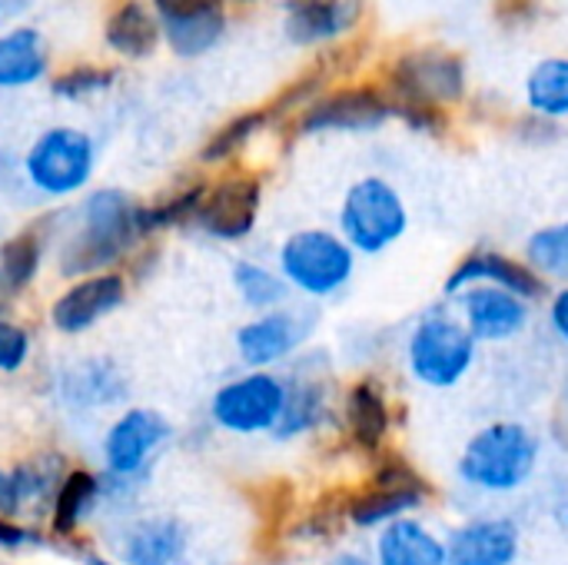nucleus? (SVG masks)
<instances>
[{"label": "nucleus", "mask_w": 568, "mask_h": 565, "mask_svg": "<svg viewBox=\"0 0 568 565\" xmlns=\"http://www.w3.org/2000/svg\"><path fill=\"white\" fill-rule=\"evenodd\" d=\"M43 539L37 536V533H30V529H23V526H13L10 519H3L0 516V546L3 549H30V546H40Z\"/></svg>", "instance_id": "nucleus-37"}, {"label": "nucleus", "mask_w": 568, "mask_h": 565, "mask_svg": "<svg viewBox=\"0 0 568 565\" xmlns=\"http://www.w3.org/2000/svg\"><path fill=\"white\" fill-rule=\"evenodd\" d=\"M459 306L476 343H506L529 326V303L499 286H469L459 293Z\"/></svg>", "instance_id": "nucleus-15"}, {"label": "nucleus", "mask_w": 568, "mask_h": 565, "mask_svg": "<svg viewBox=\"0 0 568 565\" xmlns=\"http://www.w3.org/2000/svg\"><path fill=\"white\" fill-rule=\"evenodd\" d=\"M97 493H100V483L87 470H73L60 480V486L53 493V533L60 539H73L80 519L97 503Z\"/></svg>", "instance_id": "nucleus-28"}, {"label": "nucleus", "mask_w": 568, "mask_h": 565, "mask_svg": "<svg viewBox=\"0 0 568 565\" xmlns=\"http://www.w3.org/2000/svg\"><path fill=\"white\" fill-rule=\"evenodd\" d=\"M23 7H27V0H0V30L13 27V17H20Z\"/></svg>", "instance_id": "nucleus-40"}, {"label": "nucleus", "mask_w": 568, "mask_h": 565, "mask_svg": "<svg viewBox=\"0 0 568 565\" xmlns=\"http://www.w3.org/2000/svg\"><path fill=\"white\" fill-rule=\"evenodd\" d=\"M526 263L542 280H568V220L542 226L526 240Z\"/></svg>", "instance_id": "nucleus-30"}, {"label": "nucleus", "mask_w": 568, "mask_h": 565, "mask_svg": "<svg viewBox=\"0 0 568 565\" xmlns=\"http://www.w3.org/2000/svg\"><path fill=\"white\" fill-rule=\"evenodd\" d=\"M469 286H499L526 303H536L549 293V280H542L526 260L506 256L499 250H473L453 266L446 276V296H459Z\"/></svg>", "instance_id": "nucleus-13"}, {"label": "nucleus", "mask_w": 568, "mask_h": 565, "mask_svg": "<svg viewBox=\"0 0 568 565\" xmlns=\"http://www.w3.org/2000/svg\"><path fill=\"white\" fill-rule=\"evenodd\" d=\"M429 496H433V486L419 476L416 466H409L396 453H383L369 483L346 500V519L359 529L389 526L423 509Z\"/></svg>", "instance_id": "nucleus-6"}, {"label": "nucleus", "mask_w": 568, "mask_h": 565, "mask_svg": "<svg viewBox=\"0 0 568 565\" xmlns=\"http://www.w3.org/2000/svg\"><path fill=\"white\" fill-rule=\"evenodd\" d=\"M100 33H103V47L126 63L150 60L163 43L160 23L146 0H113Z\"/></svg>", "instance_id": "nucleus-17"}, {"label": "nucleus", "mask_w": 568, "mask_h": 565, "mask_svg": "<svg viewBox=\"0 0 568 565\" xmlns=\"http://www.w3.org/2000/svg\"><path fill=\"white\" fill-rule=\"evenodd\" d=\"M40 266L37 233H17L0 243V293H20Z\"/></svg>", "instance_id": "nucleus-31"}, {"label": "nucleus", "mask_w": 568, "mask_h": 565, "mask_svg": "<svg viewBox=\"0 0 568 565\" xmlns=\"http://www.w3.org/2000/svg\"><path fill=\"white\" fill-rule=\"evenodd\" d=\"M80 556L87 559V565H110V563H103V559H97V556H90V553H83V549H80Z\"/></svg>", "instance_id": "nucleus-42"}, {"label": "nucleus", "mask_w": 568, "mask_h": 565, "mask_svg": "<svg viewBox=\"0 0 568 565\" xmlns=\"http://www.w3.org/2000/svg\"><path fill=\"white\" fill-rule=\"evenodd\" d=\"M17 490H20V506L23 503H40L43 496H53L57 483V460H37V463H23L13 470Z\"/></svg>", "instance_id": "nucleus-35"}, {"label": "nucleus", "mask_w": 568, "mask_h": 565, "mask_svg": "<svg viewBox=\"0 0 568 565\" xmlns=\"http://www.w3.org/2000/svg\"><path fill=\"white\" fill-rule=\"evenodd\" d=\"M280 270L286 283H293L306 296H333L349 283L356 270V253L343 236L329 230H300L283 243Z\"/></svg>", "instance_id": "nucleus-8"}, {"label": "nucleus", "mask_w": 568, "mask_h": 565, "mask_svg": "<svg viewBox=\"0 0 568 565\" xmlns=\"http://www.w3.org/2000/svg\"><path fill=\"white\" fill-rule=\"evenodd\" d=\"M67 393H70L73 403L100 406V403H110V400L123 396V386L106 366H80L67 383Z\"/></svg>", "instance_id": "nucleus-34"}, {"label": "nucleus", "mask_w": 568, "mask_h": 565, "mask_svg": "<svg viewBox=\"0 0 568 565\" xmlns=\"http://www.w3.org/2000/svg\"><path fill=\"white\" fill-rule=\"evenodd\" d=\"M526 103L539 120L568 117V57L539 60L526 77Z\"/></svg>", "instance_id": "nucleus-26"}, {"label": "nucleus", "mask_w": 568, "mask_h": 565, "mask_svg": "<svg viewBox=\"0 0 568 565\" xmlns=\"http://www.w3.org/2000/svg\"><path fill=\"white\" fill-rule=\"evenodd\" d=\"M260 203H263V180L256 173L236 170L206 183V193L193 220L210 236L233 243V240H243L256 226Z\"/></svg>", "instance_id": "nucleus-11"}, {"label": "nucleus", "mask_w": 568, "mask_h": 565, "mask_svg": "<svg viewBox=\"0 0 568 565\" xmlns=\"http://www.w3.org/2000/svg\"><path fill=\"white\" fill-rule=\"evenodd\" d=\"M123 303V280L116 273H97L70 286L50 310V323L60 333H87L97 326L106 313H113Z\"/></svg>", "instance_id": "nucleus-18"}, {"label": "nucleus", "mask_w": 568, "mask_h": 565, "mask_svg": "<svg viewBox=\"0 0 568 565\" xmlns=\"http://www.w3.org/2000/svg\"><path fill=\"white\" fill-rule=\"evenodd\" d=\"M326 565H373L366 556H359V553H343V556H333Z\"/></svg>", "instance_id": "nucleus-41"}, {"label": "nucleus", "mask_w": 568, "mask_h": 565, "mask_svg": "<svg viewBox=\"0 0 568 565\" xmlns=\"http://www.w3.org/2000/svg\"><path fill=\"white\" fill-rule=\"evenodd\" d=\"M80 230L63 246L60 266L67 276L93 273L113 266L126 250H133L146 230H143V206L123 193V190H93L83 200L80 210Z\"/></svg>", "instance_id": "nucleus-1"}, {"label": "nucleus", "mask_w": 568, "mask_h": 565, "mask_svg": "<svg viewBox=\"0 0 568 565\" xmlns=\"http://www.w3.org/2000/svg\"><path fill=\"white\" fill-rule=\"evenodd\" d=\"M339 236L353 253L376 256L399 243L409 230V210L399 190L383 176L356 180L339 206Z\"/></svg>", "instance_id": "nucleus-5"}, {"label": "nucleus", "mask_w": 568, "mask_h": 565, "mask_svg": "<svg viewBox=\"0 0 568 565\" xmlns=\"http://www.w3.org/2000/svg\"><path fill=\"white\" fill-rule=\"evenodd\" d=\"M13 513H20V490H17L13 473L0 470V516L7 519Z\"/></svg>", "instance_id": "nucleus-38"}, {"label": "nucleus", "mask_w": 568, "mask_h": 565, "mask_svg": "<svg viewBox=\"0 0 568 565\" xmlns=\"http://www.w3.org/2000/svg\"><path fill=\"white\" fill-rule=\"evenodd\" d=\"M53 53L43 30L30 23H13L0 30V90H23L47 80L53 70Z\"/></svg>", "instance_id": "nucleus-19"}, {"label": "nucleus", "mask_w": 568, "mask_h": 565, "mask_svg": "<svg viewBox=\"0 0 568 565\" xmlns=\"http://www.w3.org/2000/svg\"><path fill=\"white\" fill-rule=\"evenodd\" d=\"M519 546V526L513 519H473L446 539V565H513Z\"/></svg>", "instance_id": "nucleus-16"}, {"label": "nucleus", "mask_w": 568, "mask_h": 565, "mask_svg": "<svg viewBox=\"0 0 568 565\" xmlns=\"http://www.w3.org/2000/svg\"><path fill=\"white\" fill-rule=\"evenodd\" d=\"M393 120V103L379 83H343L323 90L290 123L296 137L313 133H363Z\"/></svg>", "instance_id": "nucleus-9"}, {"label": "nucleus", "mask_w": 568, "mask_h": 565, "mask_svg": "<svg viewBox=\"0 0 568 565\" xmlns=\"http://www.w3.org/2000/svg\"><path fill=\"white\" fill-rule=\"evenodd\" d=\"M476 356H479V343L469 336L463 320L449 316L446 310L426 313L406 343V363L413 380L433 390L459 386L476 366Z\"/></svg>", "instance_id": "nucleus-4"}, {"label": "nucleus", "mask_w": 568, "mask_h": 565, "mask_svg": "<svg viewBox=\"0 0 568 565\" xmlns=\"http://www.w3.org/2000/svg\"><path fill=\"white\" fill-rule=\"evenodd\" d=\"M566 519H568V513H566Z\"/></svg>", "instance_id": "nucleus-44"}, {"label": "nucleus", "mask_w": 568, "mask_h": 565, "mask_svg": "<svg viewBox=\"0 0 568 565\" xmlns=\"http://www.w3.org/2000/svg\"><path fill=\"white\" fill-rule=\"evenodd\" d=\"M93 167H97V143L80 127L43 130L23 157V173L30 186L47 196L80 193L90 183Z\"/></svg>", "instance_id": "nucleus-7"}, {"label": "nucleus", "mask_w": 568, "mask_h": 565, "mask_svg": "<svg viewBox=\"0 0 568 565\" xmlns=\"http://www.w3.org/2000/svg\"><path fill=\"white\" fill-rule=\"evenodd\" d=\"M323 416H326V390L313 380L293 383L286 386V403L276 423V436L293 440L300 433H310L323 423Z\"/></svg>", "instance_id": "nucleus-29"}, {"label": "nucleus", "mask_w": 568, "mask_h": 565, "mask_svg": "<svg viewBox=\"0 0 568 565\" xmlns=\"http://www.w3.org/2000/svg\"><path fill=\"white\" fill-rule=\"evenodd\" d=\"M539 466V440L523 423H489L479 430L463 456H459V480L479 493H516L523 490Z\"/></svg>", "instance_id": "nucleus-2"}, {"label": "nucleus", "mask_w": 568, "mask_h": 565, "mask_svg": "<svg viewBox=\"0 0 568 565\" xmlns=\"http://www.w3.org/2000/svg\"><path fill=\"white\" fill-rule=\"evenodd\" d=\"M120 83V67L100 60H73L50 73V93L67 103H83L110 93Z\"/></svg>", "instance_id": "nucleus-25"}, {"label": "nucleus", "mask_w": 568, "mask_h": 565, "mask_svg": "<svg viewBox=\"0 0 568 565\" xmlns=\"http://www.w3.org/2000/svg\"><path fill=\"white\" fill-rule=\"evenodd\" d=\"M27 350H30L27 333L20 326H13V323H3L0 320V373L20 370L23 360H27Z\"/></svg>", "instance_id": "nucleus-36"}, {"label": "nucleus", "mask_w": 568, "mask_h": 565, "mask_svg": "<svg viewBox=\"0 0 568 565\" xmlns=\"http://www.w3.org/2000/svg\"><path fill=\"white\" fill-rule=\"evenodd\" d=\"M310 333V323L300 313H266L263 320L246 323L236 333L240 356L250 366H270L290 356Z\"/></svg>", "instance_id": "nucleus-21"}, {"label": "nucleus", "mask_w": 568, "mask_h": 565, "mask_svg": "<svg viewBox=\"0 0 568 565\" xmlns=\"http://www.w3.org/2000/svg\"><path fill=\"white\" fill-rule=\"evenodd\" d=\"M549 323H552V330L568 343V286H562L552 296V303H549Z\"/></svg>", "instance_id": "nucleus-39"}, {"label": "nucleus", "mask_w": 568, "mask_h": 565, "mask_svg": "<svg viewBox=\"0 0 568 565\" xmlns=\"http://www.w3.org/2000/svg\"><path fill=\"white\" fill-rule=\"evenodd\" d=\"M170 436L166 423L150 413V410H130L123 413L113 430L106 433V443H103V453H106V466L116 473V476H133L143 470L146 456Z\"/></svg>", "instance_id": "nucleus-20"}, {"label": "nucleus", "mask_w": 568, "mask_h": 565, "mask_svg": "<svg viewBox=\"0 0 568 565\" xmlns=\"http://www.w3.org/2000/svg\"><path fill=\"white\" fill-rule=\"evenodd\" d=\"M283 403H286V383H280L270 373H253L223 386L213 396V420L230 433L253 436V433L276 430Z\"/></svg>", "instance_id": "nucleus-12"}, {"label": "nucleus", "mask_w": 568, "mask_h": 565, "mask_svg": "<svg viewBox=\"0 0 568 565\" xmlns=\"http://www.w3.org/2000/svg\"><path fill=\"white\" fill-rule=\"evenodd\" d=\"M363 23V0H283V33L296 47H339Z\"/></svg>", "instance_id": "nucleus-14"}, {"label": "nucleus", "mask_w": 568, "mask_h": 565, "mask_svg": "<svg viewBox=\"0 0 568 565\" xmlns=\"http://www.w3.org/2000/svg\"><path fill=\"white\" fill-rule=\"evenodd\" d=\"M389 430H393V416H389L386 390L369 376L353 383L346 393V433L353 446L363 453H379Z\"/></svg>", "instance_id": "nucleus-22"}, {"label": "nucleus", "mask_w": 568, "mask_h": 565, "mask_svg": "<svg viewBox=\"0 0 568 565\" xmlns=\"http://www.w3.org/2000/svg\"><path fill=\"white\" fill-rule=\"evenodd\" d=\"M233 283H236L240 296L256 310H270V306H280L286 300V283L276 273H270V270H263L256 263H236L233 266Z\"/></svg>", "instance_id": "nucleus-32"}, {"label": "nucleus", "mask_w": 568, "mask_h": 565, "mask_svg": "<svg viewBox=\"0 0 568 565\" xmlns=\"http://www.w3.org/2000/svg\"><path fill=\"white\" fill-rule=\"evenodd\" d=\"M163 47L183 60L206 57L230 30V3L226 0H146Z\"/></svg>", "instance_id": "nucleus-10"}, {"label": "nucleus", "mask_w": 568, "mask_h": 565, "mask_svg": "<svg viewBox=\"0 0 568 565\" xmlns=\"http://www.w3.org/2000/svg\"><path fill=\"white\" fill-rule=\"evenodd\" d=\"M376 565H446V543L429 526L406 516L383 526L376 539Z\"/></svg>", "instance_id": "nucleus-23"}, {"label": "nucleus", "mask_w": 568, "mask_h": 565, "mask_svg": "<svg viewBox=\"0 0 568 565\" xmlns=\"http://www.w3.org/2000/svg\"><path fill=\"white\" fill-rule=\"evenodd\" d=\"M186 543L190 536L180 519L153 516L130 529L123 543V559L126 565H183Z\"/></svg>", "instance_id": "nucleus-24"}, {"label": "nucleus", "mask_w": 568, "mask_h": 565, "mask_svg": "<svg viewBox=\"0 0 568 565\" xmlns=\"http://www.w3.org/2000/svg\"><path fill=\"white\" fill-rule=\"evenodd\" d=\"M379 87L386 90L389 103L446 110L466 97V60L436 43L409 47L383 67Z\"/></svg>", "instance_id": "nucleus-3"}, {"label": "nucleus", "mask_w": 568, "mask_h": 565, "mask_svg": "<svg viewBox=\"0 0 568 565\" xmlns=\"http://www.w3.org/2000/svg\"><path fill=\"white\" fill-rule=\"evenodd\" d=\"M203 193H206V183H193V186H186V190H176L173 196H166V200L156 203V206H143V230L153 233V230H163V226L193 220L196 210H200Z\"/></svg>", "instance_id": "nucleus-33"}, {"label": "nucleus", "mask_w": 568, "mask_h": 565, "mask_svg": "<svg viewBox=\"0 0 568 565\" xmlns=\"http://www.w3.org/2000/svg\"><path fill=\"white\" fill-rule=\"evenodd\" d=\"M226 3H240V7H253V3H266V0H226Z\"/></svg>", "instance_id": "nucleus-43"}, {"label": "nucleus", "mask_w": 568, "mask_h": 565, "mask_svg": "<svg viewBox=\"0 0 568 565\" xmlns=\"http://www.w3.org/2000/svg\"><path fill=\"white\" fill-rule=\"evenodd\" d=\"M266 127H273L270 123V113H266V107H253V110H243V113H236V117H230L220 130H213L210 133V140L203 143V150H200V163H206V167H216V163H230V160H236Z\"/></svg>", "instance_id": "nucleus-27"}]
</instances>
